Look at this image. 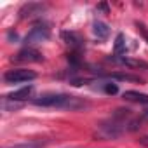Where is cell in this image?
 <instances>
[{"instance_id":"cell-1","label":"cell","mask_w":148,"mask_h":148,"mask_svg":"<svg viewBox=\"0 0 148 148\" xmlns=\"http://www.w3.org/2000/svg\"><path fill=\"white\" fill-rule=\"evenodd\" d=\"M131 110H124V108H119L112 113L110 119H106L105 122L99 124L98 127V136L99 138H105V139H113V138H119L124 131H127V124H129V119H131Z\"/></svg>"},{"instance_id":"cell-15","label":"cell","mask_w":148,"mask_h":148,"mask_svg":"<svg viewBox=\"0 0 148 148\" xmlns=\"http://www.w3.org/2000/svg\"><path fill=\"white\" fill-rule=\"evenodd\" d=\"M103 91H105L106 94H117V92H119V86H117V84H112V82H105Z\"/></svg>"},{"instance_id":"cell-8","label":"cell","mask_w":148,"mask_h":148,"mask_svg":"<svg viewBox=\"0 0 148 148\" xmlns=\"http://www.w3.org/2000/svg\"><path fill=\"white\" fill-rule=\"evenodd\" d=\"M120 64L127 66V68H138V70H148V63L143 59H136V58H119L117 59Z\"/></svg>"},{"instance_id":"cell-14","label":"cell","mask_w":148,"mask_h":148,"mask_svg":"<svg viewBox=\"0 0 148 148\" xmlns=\"http://www.w3.org/2000/svg\"><path fill=\"white\" fill-rule=\"evenodd\" d=\"M110 79H117V80H127V82H141L139 77L136 75H129V73H112V75H108Z\"/></svg>"},{"instance_id":"cell-12","label":"cell","mask_w":148,"mask_h":148,"mask_svg":"<svg viewBox=\"0 0 148 148\" xmlns=\"http://www.w3.org/2000/svg\"><path fill=\"white\" fill-rule=\"evenodd\" d=\"M45 141H25V143H16L11 145L9 148H44Z\"/></svg>"},{"instance_id":"cell-9","label":"cell","mask_w":148,"mask_h":148,"mask_svg":"<svg viewBox=\"0 0 148 148\" xmlns=\"http://www.w3.org/2000/svg\"><path fill=\"white\" fill-rule=\"evenodd\" d=\"M122 98L125 101H131V103H141V105H148V94L145 92H138V91H125L122 94Z\"/></svg>"},{"instance_id":"cell-16","label":"cell","mask_w":148,"mask_h":148,"mask_svg":"<svg viewBox=\"0 0 148 148\" xmlns=\"http://www.w3.org/2000/svg\"><path fill=\"white\" fill-rule=\"evenodd\" d=\"M136 26H138V30L141 32V35H143V37H145V38L148 40V32H146V28H145V25H143V23H136Z\"/></svg>"},{"instance_id":"cell-4","label":"cell","mask_w":148,"mask_h":148,"mask_svg":"<svg viewBox=\"0 0 148 148\" xmlns=\"http://www.w3.org/2000/svg\"><path fill=\"white\" fill-rule=\"evenodd\" d=\"M49 37H51V32H49L47 26H33V28L30 30V33L25 37V44L30 47V45H33V44H40V42L47 40Z\"/></svg>"},{"instance_id":"cell-11","label":"cell","mask_w":148,"mask_h":148,"mask_svg":"<svg viewBox=\"0 0 148 148\" xmlns=\"http://www.w3.org/2000/svg\"><path fill=\"white\" fill-rule=\"evenodd\" d=\"M61 37H63V40H64L68 45H71V47H82V38H80L77 33H73V32H63Z\"/></svg>"},{"instance_id":"cell-17","label":"cell","mask_w":148,"mask_h":148,"mask_svg":"<svg viewBox=\"0 0 148 148\" xmlns=\"http://www.w3.org/2000/svg\"><path fill=\"white\" fill-rule=\"evenodd\" d=\"M98 11H103L105 14H108V5H106V4H99V5H98Z\"/></svg>"},{"instance_id":"cell-10","label":"cell","mask_w":148,"mask_h":148,"mask_svg":"<svg viewBox=\"0 0 148 148\" xmlns=\"http://www.w3.org/2000/svg\"><path fill=\"white\" fill-rule=\"evenodd\" d=\"M92 32H94V35H96L99 40H106L108 35H110V28H108V25L103 23V21H96V23L92 25Z\"/></svg>"},{"instance_id":"cell-20","label":"cell","mask_w":148,"mask_h":148,"mask_svg":"<svg viewBox=\"0 0 148 148\" xmlns=\"http://www.w3.org/2000/svg\"><path fill=\"white\" fill-rule=\"evenodd\" d=\"M9 38H14V40H16V38H18V35H16V33H12V32H9Z\"/></svg>"},{"instance_id":"cell-18","label":"cell","mask_w":148,"mask_h":148,"mask_svg":"<svg viewBox=\"0 0 148 148\" xmlns=\"http://www.w3.org/2000/svg\"><path fill=\"white\" fill-rule=\"evenodd\" d=\"M139 143L148 148V136H141V138H139Z\"/></svg>"},{"instance_id":"cell-6","label":"cell","mask_w":148,"mask_h":148,"mask_svg":"<svg viewBox=\"0 0 148 148\" xmlns=\"http://www.w3.org/2000/svg\"><path fill=\"white\" fill-rule=\"evenodd\" d=\"M16 61H21V63H38V61H42V54L37 49H33V47H25L23 51L18 52Z\"/></svg>"},{"instance_id":"cell-5","label":"cell","mask_w":148,"mask_h":148,"mask_svg":"<svg viewBox=\"0 0 148 148\" xmlns=\"http://www.w3.org/2000/svg\"><path fill=\"white\" fill-rule=\"evenodd\" d=\"M45 4H40V2H28V4H25L21 9H19V18L21 19H30V18H33V16H37V14H42L44 11H45Z\"/></svg>"},{"instance_id":"cell-19","label":"cell","mask_w":148,"mask_h":148,"mask_svg":"<svg viewBox=\"0 0 148 148\" xmlns=\"http://www.w3.org/2000/svg\"><path fill=\"white\" fill-rule=\"evenodd\" d=\"M141 117H143V119H145V122H146V120H148V110H145V112L141 113Z\"/></svg>"},{"instance_id":"cell-3","label":"cell","mask_w":148,"mask_h":148,"mask_svg":"<svg viewBox=\"0 0 148 148\" xmlns=\"http://www.w3.org/2000/svg\"><path fill=\"white\" fill-rule=\"evenodd\" d=\"M37 79V73L33 70H26V68H14L4 73V80L5 84H21V82H30Z\"/></svg>"},{"instance_id":"cell-7","label":"cell","mask_w":148,"mask_h":148,"mask_svg":"<svg viewBox=\"0 0 148 148\" xmlns=\"http://www.w3.org/2000/svg\"><path fill=\"white\" fill-rule=\"evenodd\" d=\"M32 92H33V87L28 86V87H23V89H19V91H14V92L7 94L5 98L11 99V101H16V103H23V101H26V99L32 96Z\"/></svg>"},{"instance_id":"cell-2","label":"cell","mask_w":148,"mask_h":148,"mask_svg":"<svg viewBox=\"0 0 148 148\" xmlns=\"http://www.w3.org/2000/svg\"><path fill=\"white\" fill-rule=\"evenodd\" d=\"M37 106L45 108H68V110H79L87 106L86 101H82L77 96H68V94H44L33 99Z\"/></svg>"},{"instance_id":"cell-13","label":"cell","mask_w":148,"mask_h":148,"mask_svg":"<svg viewBox=\"0 0 148 148\" xmlns=\"http://www.w3.org/2000/svg\"><path fill=\"white\" fill-rule=\"evenodd\" d=\"M113 51H115L117 56H120V54L125 52V38H124L122 33L117 35V38H115V45H113Z\"/></svg>"}]
</instances>
